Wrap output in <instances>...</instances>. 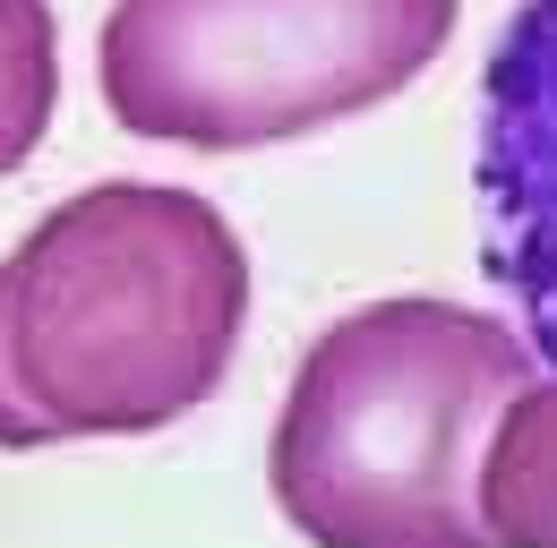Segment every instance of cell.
<instances>
[{
  "label": "cell",
  "instance_id": "cell-1",
  "mask_svg": "<svg viewBox=\"0 0 557 548\" xmlns=\"http://www.w3.org/2000/svg\"><path fill=\"white\" fill-rule=\"evenodd\" d=\"M240 326L249 249L198 189H77L0 258V446L172 428L223 386Z\"/></svg>",
  "mask_w": 557,
  "mask_h": 548
},
{
  "label": "cell",
  "instance_id": "cell-2",
  "mask_svg": "<svg viewBox=\"0 0 557 548\" xmlns=\"http://www.w3.org/2000/svg\"><path fill=\"white\" fill-rule=\"evenodd\" d=\"M541 351L463 300H369L309 342L267 479L309 548H497L481 463Z\"/></svg>",
  "mask_w": 557,
  "mask_h": 548
},
{
  "label": "cell",
  "instance_id": "cell-3",
  "mask_svg": "<svg viewBox=\"0 0 557 548\" xmlns=\"http://www.w3.org/2000/svg\"><path fill=\"white\" fill-rule=\"evenodd\" d=\"M463 0H112L103 103L154 146H283L404 95Z\"/></svg>",
  "mask_w": 557,
  "mask_h": 548
},
{
  "label": "cell",
  "instance_id": "cell-4",
  "mask_svg": "<svg viewBox=\"0 0 557 548\" xmlns=\"http://www.w3.org/2000/svg\"><path fill=\"white\" fill-rule=\"evenodd\" d=\"M481 249L557 369V0H523L481 68Z\"/></svg>",
  "mask_w": 557,
  "mask_h": 548
},
{
  "label": "cell",
  "instance_id": "cell-5",
  "mask_svg": "<svg viewBox=\"0 0 557 548\" xmlns=\"http://www.w3.org/2000/svg\"><path fill=\"white\" fill-rule=\"evenodd\" d=\"M481 523L497 548H557V377H532L481 463Z\"/></svg>",
  "mask_w": 557,
  "mask_h": 548
},
{
  "label": "cell",
  "instance_id": "cell-6",
  "mask_svg": "<svg viewBox=\"0 0 557 548\" xmlns=\"http://www.w3.org/2000/svg\"><path fill=\"white\" fill-rule=\"evenodd\" d=\"M61 103V35L52 0H0V180L35 154Z\"/></svg>",
  "mask_w": 557,
  "mask_h": 548
}]
</instances>
